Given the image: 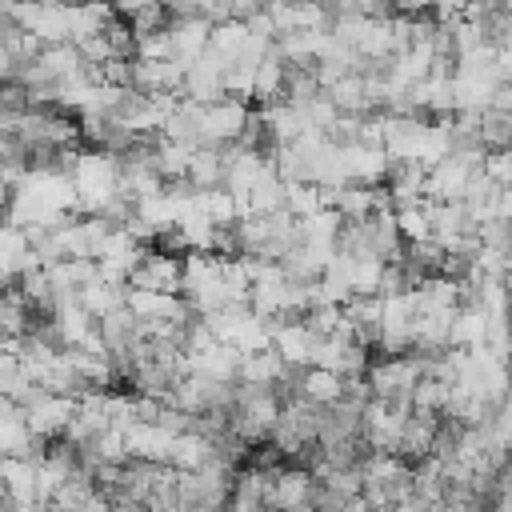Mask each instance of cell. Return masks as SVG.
<instances>
[{"mask_svg":"<svg viewBox=\"0 0 512 512\" xmlns=\"http://www.w3.org/2000/svg\"><path fill=\"white\" fill-rule=\"evenodd\" d=\"M72 184H76L80 216H104L108 204L120 196V156L96 152V148L80 152L72 168Z\"/></svg>","mask_w":512,"mask_h":512,"instance_id":"obj_1","label":"cell"},{"mask_svg":"<svg viewBox=\"0 0 512 512\" xmlns=\"http://www.w3.org/2000/svg\"><path fill=\"white\" fill-rule=\"evenodd\" d=\"M316 492L320 484L304 464H284L280 472H272L264 508L268 512H316Z\"/></svg>","mask_w":512,"mask_h":512,"instance_id":"obj_2","label":"cell"},{"mask_svg":"<svg viewBox=\"0 0 512 512\" xmlns=\"http://www.w3.org/2000/svg\"><path fill=\"white\" fill-rule=\"evenodd\" d=\"M248 120H252V104H244V100L224 96L220 104H208L204 120H200V144H208V148L240 144L248 132Z\"/></svg>","mask_w":512,"mask_h":512,"instance_id":"obj_3","label":"cell"},{"mask_svg":"<svg viewBox=\"0 0 512 512\" xmlns=\"http://www.w3.org/2000/svg\"><path fill=\"white\" fill-rule=\"evenodd\" d=\"M128 288H140V292H164V296H184V260L172 256V252H160V248H144Z\"/></svg>","mask_w":512,"mask_h":512,"instance_id":"obj_4","label":"cell"},{"mask_svg":"<svg viewBox=\"0 0 512 512\" xmlns=\"http://www.w3.org/2000/svg\"><path fill=\"white\" fill-rule=\"evenodd\" d=\"M408 416H412L408 404L368 400V408H364V444H368V452H392V456H396Z\"/></svg>","mask_w":512,"mask_h":512,"instance_id":"obj_5","label":"cell"},{"mask_svg":"<svg viewBox=\"0 0 512 512\" xmlns=\"http://www.w3.org/2000/svg\"><path fill=\"white\" fill-rule=\"evenodd\" d=\"M72 416H76V400H72V396H52V392H40V396L24 408L28 432L40 436V440H48V444L68 432Z\"/></svg>","mask_w":512,"mask_h":512,"instance_id":"obj_6","label":"cell"},{"mask_svg":"<svg viewBox=\"0 0 512 512\" xmlns=\"http://www.w3.org/2000/svg\"><path fill=\"white\" fill-rule=\"evenodd\" d=\"M128 312L140 320V324H160V320H168V324H192L196 320V312H192V304L184 300V296H164V292H140V288H128Z\"/></svg>","mask_w":512,"mask_h":512,"instance_id":"obj_7","label":"cell"},{"mask_svg":"<svg viewBox=\"0 0 512 512\" xmlns=\"http://www.w3.org/2000/svg\"><path fill=\"white\" fill-rule=\"evenodd\" d=\"M200 8V4H196ZM168 36H172V60L188 72L204 52H208V40H212V24L196 12V16H172L168 24Z\"/></svg>","mask_w":512,"mask_h":512,"instance_id":"obj_8","label":"cell"},{"mask_svg":"<svg viewBox=\"0 0 512 512\" xmlns=\"http://www.w3.org/2000/svg\"><path fill=\"white\" fill-rule=\"evenodd\" d=\"M272 348L280 352V360L296 372H304L312 364V348L316 336L304 328V320H272Z\"/></svg>","mask_w":512,"mask_h":512,"instance_id":"obj_9","label":"cell"},{"mask_svg":"<svg viewBox=\"0 0 512 512\" xmlns=\"http://www.w3.org/2000/svg\"><path fill=\"white\" fill-rule=\"evenodd\" d=\"M172 444H176V436L164 432L160 424H132V428L124 432L128 460H136V464H168Z\"/></svg>","mask_w":512,"mask_h":512,"instance_id":"obj_10","label":"cell"},{"mask_svg":"<svg viewBox=\"0 0 512 512\" xmlns=\"http://www.w3.org/2000/svg\"><path fill=\"white\" fill-rule=\"evenodd\" d=\"M436 436H440V416L412 412V416L404 420V436H400V452H396V456L408 460V464H420V460L432 456Z\"/></svg>","mask_w":512,"mask_h":512,"instance_id":"obj_11","label":"cell"},{"mask_svg":"<svg viewBox=\"0 0 512 512\" xmlns=\"http://www.w3.org/2000/svg\"><path fill=\"white\" fill-rule=\"evenodd\" d=\"M344 320L352 324L356 340L364 348H376L380 344V328H384V300L380 296H352L344 304Z\"/></svg>","mask_w":512,"mask_h":512,"instance_id":"obj_12","label":"cell"},{"mask_svg":"<svg viewBox=\"0 0 512 512\" xmlns=\"http://www.w3.org/2000/svg\"><path fill=\"white\" fill-rule=\"evenodd\" d=\"M288 372H296V368H288L276 348L240 356V384H252V388H280V384L288 380Z\"/></svg>","mask_w":512,"mask_h":512,"instance_id":"obj_13","label":"cell"},{"mask_svg":"<svg viewBox=\"0 0 512 512\" xmlns=\"http://www.w3.org/2000/svg\"><path fill=\"white\" fill-rule=\"evenodd\" d=\"M252 32L244 20H224V24H212V40H208V56H216L224 68H236L244 60V48H248Z\"/></svg>","mask_w":512,"mask_h":512,"instance_id":"obj_14","label":"cell"},{"mask_svg":"<svg viewBox=\"0 0 512 512\" xmlns=\"http://www.w3.org/2000/svg\"><path fill=\"white\" fill-rule=\"evenodd\" d=\"M296 396H304L316 408H332V404L344 400V376L324 372V368H304L296 376Z\"/></svg>","mask_w":512,"mask_h":512,"instance_id":"obj_15","label":"cell"},{"mask_svg":"<svg viewBox=\"0 0 512 512\" xmlns=\"http://www.w3.org/2000/svg\"><path fill=\"white\" fill-rule=\"evenodd\" d=\"M220 452H216V440H208L204 432H184V436H176V444H172V456H168V464L176 468V472H200L204 464H212Z\"/></svg>","mask_w":512,"mask_h":512,"instance_id":"obj_16","label":"cell"},{"mask_svg":"<svg viewBox=\"0 0 512 512\" xmlns=\"http://www.w3.org/2000/svg\"><path fill=\"white\" fill-rule=\"evenodd\" d=\"M324 96L336 104L340 116H372V108H368V92H364V76H360V72L340 76Z\"/></svg>","mask_w":512,"mask_h":512,"instance_id":"obj_17","label":"cell"},{"mask_svg":"<svg viewBox=\"0 0 512 512\" xmlns=\"http://www.w3.org/2000/svg\"><path fill=\"white\" fill-rule=\"evenodd\" d=\"M188 184H192L196 192L224 188V152H220V148L200 144V148L192 152V164H188Z\"/></svg>","mask_w":512,"mask_h":512,"instance_id":"obj_18","label":"cell"},{"mask_svg":"<svg viewBox=\"0 0 512 512\" xmlns=\"http://www.w3.org/2000/svg\"><path fill=\"white\" fill-rule=\"evenodd\" d=\"M484 336H488V316H484V308L460 304V308H456V320H452V340H448V348H484Z\"/></svg>","mask_w":512,"mask_h":512,"instance_id":"obj_19","label":"cell"},{"mask_svg":"<svg viewBox=\"0 0 512 512\" xmlns=\"http://www.w3.org/2000/svg\"><path fill=\"white\" fill-rule=\"evenodd\" d=\"M284 80H288V64L276 56V48L256 64V104L264 108V104H276V100H284Z\"/></svg>","mask_w":512,"mask_h":512,"instance_id":"obj_20","label":"cell"},{"mask_svg":"<svg viewBox=\"0 0 512 512\" xmlns=\"http://www.w3.org/2000/svg\"><path fill=\"white\" fill-rule=\"evenodd\" d=\"M196 212L212 224V228H236L240 224V208H236V196L224 192V188H208V192H196Z\"/></svg>","mask_w":512,"mask_h":512,"instance_id":"obj_21","label":"cell"},{"mask_svg":"<svg viewBox=\"0 0 512 512\" xmlns=\"http://www.w3.org/2000/svg\"><path fill=\"white\" fill-rule=\"evenodd\" d=\"M324 208H328V188H316V184H304V180L284 184V212H292L296 220H308Z\"/></svg>","mask_w":512,"mask_h":512,"instance_id":"obj_22","label":"cell"},{"mask_svg":"<svg viewBox=\"0 0 512 512\" xmlns=\"http://www.w3.org/2000/svg\"><path fill=\"white\" fill-rule=\"evenodd\" d=\"M396 228H400V240L412 248V244H428L432 240V212H428V200L424 204H412V208H396Z\"/></svg>","mask_w":512,"mask_h":512,"instance_id":"obj_23","label":"cell"},{"mask_svg":"<svg viewBox=\"0 0 512 512\" xmlns=\"http://www.w3.org/2000/svg\"><path fill=\"white\" fill-rule=\"evenodd\" d=\"M448 396H452V384H448V380H436V376H428V372H424V380H420V384H416V392H412V412L444 416Z\"/></svg>","mask_w":512,"mask_h":512,"instance_id":"obj_24","label":"cell"},{"mask_svg":"<svg viewBox=\"0 0 512 512\" xmlns=\"http://www.w3.org/2000/svg\"><path fill=\"white\" fill-rule=\"evenodd\" d=\"M480 148L484 152H504L512 148V116L508 112H484L480 116Z\"/></svg>","mask_w":512,"mask_h":512,"instance_id":"obj_25","label":"cell"},{"mask_svg":"<svg viewBox=\"0 0 512 512\" xmlns=\"http://www.w3.org/2000/svg\"><path fill=\"white\" fill-rule=\"evenodd\" d=\"M384 260L376 256H352V296H380V284H384Z\"/></svg>","mask_w":512,"mask_h":512,"instance_id":"obj_26","label":"cell"},{"mask_svg":"<svg viewBox=\"0 0 512 512\" xmlns=\"http://www.w3.org/2000/svg\"><path fill=\"white\" fill-rule=\"evenodd\" d=\"M132 60H144V64H160V60H172V36H168V28H164V32H148V36H136Z\"/></svg>","mask_w":512,"mask_h":512,"instance_id":"obj_27","label":"cell"},{"mask_svg":"<svg viewBox=\"0 0 512 512\" xmlns=\"http://www.w3.org/2000/svg\"><path fill=\"white\" fill-rule=\"evenodd\" d=\"M480 172H484L500 192H512V148H504V152H488Z\"/></svg>","mask_w":512,"mask_h":512,"instance_id":"obj_28","label":"cell"},{"mask_svg":"<svg viewBox=\"0 0 512 512\" xmlns=\"http://www.w3.org/2000/svg\"><path fill=\"white\" fill-rule=\"evenodd\" d=\"M488 432H492V440H496L500 448H508V452H512V396L496 408V416H492Z\"/></svg>","mask_w":512,"mask_h":512,"instance_id":"obj_29","label":"cell"},{"mask_svg":"<svg viewBox=\"0 0 512 512\" xmlns=\"http://www.w3.org/2000/svg\"><path fill=\"white\" fill-rule=\"evenodd\" d=\"M500 220L512 224V192H500Z\"/></svg>","mask_w":512,"mask_h":512,"instance_id":"obj_30","label":"cell"},{"mask_svg":"<svg viewBox=\"0 0 512 512\" xmlns=\"http://www.w3.org/2000/svg\"><path fill=\"white\" fill-rule=\"evenodd\" d=\"M488 512H512V500H492Z\"/></svg>","mask_w":512,"mask_h":512,"instance_id":"obj_31","label":"cell"},{"mask_svg":"<svg viewBox=\"0 0 512 512\" xmlns=\"http://www.w3.org/2000/svg\"><path fill=\"white\" fill-rule=\"evenodd\" d=\"M4 20H8V12H4V4H0V24H4Z\"/></svg>","mask_w":512,"mask_h":512,"instance_id":"obj_32","label":"cell"},{"mask_svg":"<svg viewBox=\"0 0 512 512\" xmlns=\"http://www.w3.org/2000/svg\"><path fill=\"white\" fill-rule=\"evenodd\" d=\"M0 512H8V504H4V500H0Z\"/></svg>","mask_w":512,"mask_h":512,"instance_id":"obj_33","label":"cell"},{"mask_svg":"<svg viewBox=\"0 0 512 512\" xmlns=\"http://www.w3.org/2000/svg\"><path fill=\"white\" fill-rule=\"evenodd\" d=\"M0 232H4V216H0Z\"/></svg>","mask_w":512,"mask_h":512,"instance_id":"obj_34","label":"cell"},{"mask_svg":"<svg viewBox=\"0 0 512 512\" xmlns=\"http://www.w3.org/2000/svg\"><path fill=\"white\" fill-rule=\"evenodd\" d=\"M508 476H512V464H508Z\"/></svg>","mask_w":512,"mask_h":512,"instance_id":"obj_35","label":"cell"}]
</instances>
